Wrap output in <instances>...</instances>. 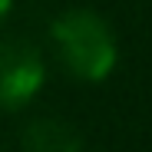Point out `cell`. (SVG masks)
I'll return each instance as SVG.
<instances>
[{"mask_svg":"<svg viewBox=\"0 0 152 152\" xmlns=\"http://www.w3.org/2000/svg\"><path fill=\"white\" fill-rule=\"evenodd\" d=\"M10 7H13V0H0V23L7 20V13H10Z\"/></svg>","mask_w":152,"mask_h":152,"instance_id":"4","label":"cell"},{"mask_svg":"<svg viewBox=\"0 0 152 152\" xmlns=\"http://www.w3.org/2000/svg\"><path fill=\"white\" fill-rule=\"evenodd\" d=\"M46 83L43 53L27 40L0 43V109L20 113L40 96Z\"/></svg>","mask_w":152,"mask_h":152,"instance_id":"2","label":"cell"},{"mask_svg":"<svg viewBox=\"0 0 152 152\" xmlns=\"http://www.w3.org/2000/svg\"><path fill=\"white\" fill-rule=\"evenodd\" d=\"M50 40L66 73L80 83H103L119 63V43L113 27L96 10L73 7L50 23Z\"/></svg>","mask_w":152,"mask_h":152,"instance_id":"1","label":"cell"},{"mask_svg":"<svg viewBox=\"0 0 152 152\" xmlns=\"http://www.w3.org/2000/svg\"><path fill=\"white\" fill-rule=\"evenodd\" d=\"M23 152H83V136L66 119L40 116L23 126Z\"/></svg>","mask_w":152,"mask_h":152,"instance_id":"3","label":"cell"}]
</instances>
